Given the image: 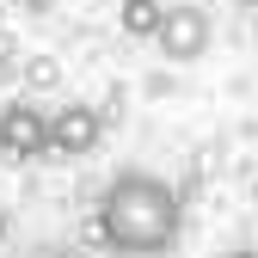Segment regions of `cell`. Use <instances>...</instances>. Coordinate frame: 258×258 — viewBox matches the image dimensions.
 Returning <instances> with one entry per match:
<instances>
[{"mask_svg":"<svg viewBox=\"0 0 258 258\" xmlns=\"http://www.w3.org/2000/svg\"><path fill=\"white\" fill-rule=\"evenodd\" d=\"M166 0H123V37H160Z\"/></svg>","mask_w":258,"mask_h":258,"instance_id":"obj_5","label":"cell"},{"mask_svg":"<svg viewBox=\"0 0 258 258\" xmlns=\"http://www.w3.org/2000/svg\"><path fill=\"white\" fill-rule=\"evenodd\" d=\"M31 80H37V86H55V55H31Z\"/></svg>","mask_w":258,"mask_h":258,"instance_id":"obj_6","label":"cell"},{"mask_svg":"<svg viewBox=\"0 0 258 258\" xmlns=\"http://www.w3.org/2000/svg\"><path fill=\"white\" fill-rule=\"evenodd\" d=\"M0 154L7 160H43L49 154V111H37L31 99L0 105Z\"/></svg>","mask_w":258,"mask_h":258,"instance_id":"obj_3","label":"cell"},{"mask_svg":"<svg viewBox=\"0 0 258 258\" xmlns=\"http://www.w3.org/2000/svg\"><path fill=\"white\" fill-rule=\"evenodd\" d=\"M221 258H258V252L252 246H234V252H221Z\"/></svg>","mask_w":258,"mask_h":258,"instance_id":"obj_8","label":"cell"},{"mask_svg":"<svg viewBox=\"0 0 258 258\" xmlns=\"http://www.w3.org/2000/svg\"><path fill=\"white\" fill-rule=\"evenodd\" d=\"M160 49H166V61H197L209 49V13L203 7H166V25H160Z\"/></svg>","mask_w":258,"mask_h":258,"instance_id":"obj_4","label":"cell"},{"mask_svg":"<svg viewBox=\"0 0 258 258\" xmlns=\"http://www.w3.org/2000/svg\"><path fill=\"white\" fill-rule=\"evenodd\" d=\"M184 203L166 178L154 172H117L99 197V240L123 258H160L178 246Z\"/></svg>","mask_w":258,"mask_h":258,"instance_id":"obj_1","label":"cell"},{"mask_svg":"<svg viewBox=\"0 0 258 258\" xmlns=\"http://www.w3.org/2000/svg\"><path fill=\"white\" fill-rule=\"evenodd\" d=\"M19 7H25V13H43V7H55V0H19Z\"/></svg>","mask_w":258,"mask_h":258,"instance_id":"obj_7","label":"cell"},{"mask_svg":"<svg viewBox=\"0 0 258 258\" xmlns=\"http://www.w3.org/2000/svg\"><path fill=\"white\" fill-rule=\"evenodd\" d=\"M0 240H7V209H0Z\"/></svg>","mask_w":258,"mask_h":258,"instance_id":"obj_9","label":"cell"},{"mask_svg":"<svg viewBox=\"0 0 258 258\" xmlns=\"http://www.w3.org/2000/svg\"><path fill=\"white\" fill-rule=\"evenodd\" d=\"M99 142H105V111L99 105H55L49 111V154L86 160Z\"/></svg>","mask_w":258,"mask_h":258,"instance_id":"obj_2","label":"cell"}]
</instances>
